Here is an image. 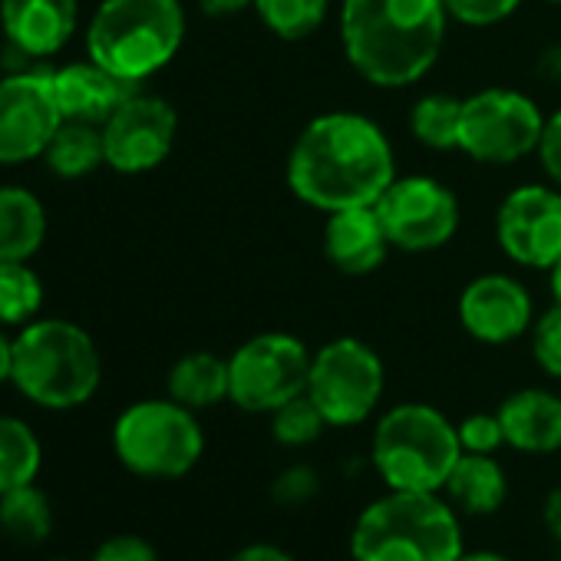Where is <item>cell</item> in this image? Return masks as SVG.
Listing matches in <instances>:
<instances>
[{"mask_svg": "<svg viewBox=\"0 0 561 561\" xmlns=\"http://www.w3.org/2000/svg\"><path fill=\"white\" fill-rule=\"evenodd\" d=\"M393 179L397 159L387 133L351 110L311 119L288 152V188L328 215L377 205Z\"/></svg>", "mask_w": 561, "mask_h": 561, "instance_id": "obj_1", "label": "cell"}, {"mask_svg": "<svg viewBox=\"0 0 561 561\" xmlns=\"http://www.w3.org/2000/svg\"><path fill=\"white\" fill-rule=\"evenodd\" d=\"M446 24V0H344V57L370 87L403 90L436 67Z\"/></svg>", "mask_w": 561, "mask_h": 561, "instance_id": "obj_2", "label": "cell"}, {"mask_svg": "<svg viewBox=\"0 0 561 561\" xmlns=\"http://www.w3.org/2000/svg\"><path fill=\"white\" fill-rule=\"evenodd\" d=\"M462 525L439 492H397L374 499L354 522V561H459Z\"/></svg>", "mask_w": 561, "mask_h": 561, "instance_id": "obj_3", "label": "cell"}, {"mask_svg": "<svg viewBox=\"0 0 561 561\" xmlns=\"http://www.w3.org/2000/svg\"><path fill=\"white\" fill-rule=\"evenodd\" d=\"M185 41L179 0H103L87 31L90 60L126 83L159 73Z\"/></svg>", "mask_w": 561, "mask_h": 561, "instance_id": "obj_4", "label": "cell"}, {"mask_svg": "<svg viewBox=\"0 0 561 561\" xmlns=\"http://www.w3.org/2000/svg\"><path fill=\"white\" fill-rule=\"evenodd\" d=\"M18 390L47 410L83 407L103 380V360L93 337L70 321H37L14 341Z\"/></svg>", "mask_w": 561, "mask_h": 561, "instance_id": "obj_5", "label": "cell"}, {"mask_svg": "<svg viewBox=\"0 0 561 561\" xmlns=\"http://www.w3.org/2000/svg\"><path fill=\"white\" fill-rule=\"evenodd\" d=\"M459 456V430L430 403H400L374 426L370 459L387 489L443 492Z\"/></svg>", "mask_w": 561, "mask_h": 561, "instance_id": "obj_6", "label": "cell"}, {"mask_svg": "<svg viewBox=\"0 0 561 561\" xmlns=\"http://www.w3.org/2000/svg\"><path fill=\"white\" fill-rule=\"evenodd\" d=\"M116 459L142 479H182L188 476L202 453L205 433L195 410L169 400H142L119 413L113 426Z\"/></svg>", "mask_w": 561, "mask_h": 561, "instance_id": "obj_7", "label": "cell"}, {"mask_svg": "<svg viewBox=\"0 0 561 561\" xmlns=\"http://www.w3.org/2000/svg\"><path fill=\"white\" fill-rule=\"evenodd\" d=\"M383 387L387 374L380 354L357 337H337L311 354L308 397L324 413L328 426L347 430L370 420Z\"/></svg>", "mask_w": 561, "mask_h": 561, "instance_id": "obj_8", "label": "cell"}, {"mask_svg": "<svg viewBox=\"0 0 561 561\" xmlns=\"http://www.w3.org/2000/svg\"><path fill=\"white\" fill-rule=\"evenodd\" d=\"M311 351L295 334H254L228 357V400L244 413H274L308 393Z\"/></svg>", "mask_w": 561, "mask_h": 561, "instance_id": "obj_9", "label": "cell"}, {"mask_svg": "<svg viewBox=\"0 0 561 561\" xmlns=\"http://www.w3.org/2000/svg\"><path fill=\"white\" fill-rule=\"evenodd\" d=\"M545 116L522 90L489 87L462 100L459 149L485 165H512L538 152Z\"/></svg>", "mask_w": 561, "mask_h": 561, "instance_id": "obj_10", "label": "cell"}, {"mask_svg": "<svg viewBox=\"0 0 561 561\" xmlns=\"http://www.w3.org/2000/svg\"><path fill=\"white\" fill-rule=\"evenodd\" d=\"M374 208L390 244L410 254L443 248L459 228V198L433 175H397Z\"/></svg>", "mask_w": 561, "mask_h": 561, "instance_id": "obj_11", "label": "cell"}, {"mask_svg": "<svg viewBox=\"0 0 561 561\" xmlns=\"http://www.w3.org/2000/svg\"><path fill=\"white\" fill-rule=\"evenodd\" d=\"M495 241L515 264L551 271L561 261V192L558 185H518L495 211Z\"/></svg>", "mask_w": 561, "mask_h": 561, "instance_id": "obj_12", "label": "cell"}, {"mask_svg": "<svg viewBox=\"0 0 561 561\" xmlns=\"http://www.w3.org/2000/svg\"><path fill=\"white\" fill-rule=\"evenodd\" d=\"M64 116L50 73H18L0 80V162L18 165L47 152Z\"/></svg>", "mask_w": 561, "mask_h": 561, "instance_id": "obj_13", "label": "cell"}, {"mask_svg": "<svg viewBox=\"0 0 561 561\" xmlns=\"http://www.w3.org/2000/svg\"><path fill=\"white\" fill-rule=\"evenodd\" d=\"M175 129H179V116L162 96L133 93L103 123L106 165L126 175H139L162 165L165 156L172 152Z\"/></svg>", "mask_w": 561, "mask_h": 561, "instance_id": "obj_14", "label": "cell"}, {"mask_svg": "<svg viewBox=\"0 0 561 561\" xmlns=\"http://www.w3.org/2000/svg\"><path fill=\"white\" fill-rule=\"evenodd\" d=\"M459 324L479 344H512L531 331V295L508 274H479L459 295Z\"/></svg>", "mask_w": 561, "mask_h": 561, "instance_id": "obj_15", "label": "cell"}, {"mask_svg": "<svg viewBox=\"0 0 561 561\" xmlns=\"http://www.w3.org/2000/svg\"><path fill=\"white\" fill-rule=\"evenodd\" d=\"M390 248L393 244L374 205L341 208L324 221V254L347 277L374 274L387 261Z\"/></svg>", "mask_w": 561, "mask_h": 561, "instance_id": "obj_16", "label": "cell"}, {"mask_svg": "<svg viewBox=\"0 0 561 561\" xmlns=\"http://www.w3.org/2000/svg\"><path fill=\"white\" fill-rule=\"evenodd\" d=\"M50 80H54V96H57L60 116L73 119V123H93V126H103L136 93V83L119 80L96 60L70 64L57 73H50Z\"/></svg>", "mask_w": 561, "mask_h": 561, "instance_id": "obj_17", "label": "cell"}, {"mask_svg": "<svg viewBox=\"0 0 561 561\" xmlns=\"http://www.w3.org/2000/svg\"><path fill=\"white\" fill-rule=\"evenodd\" d=\"M0 21L18 50L50 57L77 31V0H0Z\"/></svg>", "mask_w": 561, "mask_h": 561, "instance_id": "obj_18", "label": "cell"}, {"mask_svg": "<svg viewBox=\"0 0 561 561\" xmlns=\"http://www.w3.org/2000/svg\"><path fill=\"white\" fill-rule=\"evenodd\" d=\"M505 446L528 453V456H548L561 449V397L541 387L515 390L499 407Z\"/></svg>", "mask_w": 561, "mask_h": 561, "instance_id": "obj_19", "label": "cell"}, {"mask_svg": "<svg viewBox=\"0 0 561 561\" xmlns=\"http://www.w3.org/2000/svg\"><path fill=\"white\" fill-rule=\"evenodd\" d=\"M443 495L466 515H495L505 505L508 479L495 456L462 453L443 485Z\"/></svg>", "mask_w": 561, "mask_h": 561, "instance_id": "obj_20", "label": "cell"}, {"mask_svg": "<svg viewBox=\"0 0 561 561\" xmlns=\"http://www.w3.org/2000/svg\"><path fill=\"white\" fill-rule=\"evenodd\" d=\"M47 234V215L27 188H0V261H27Z\"/></svg>", "mask_w": 561, "mask_h": 561, "instance_id": "obj_21", "label": "cell"}, {"mask_svg": "<svg viewBox=\"0 0 561 561\" xmlns=\"http://www.w3.org/2000/svg\"><path fill=\"white\" fill-rule=\"evenodd\" d=\"M169 397L188 410H208L228 400V360L208 351L185 354L169 370Z\"/></svg>", "mask_w": 561, "mask_h": 561, "instance_id": "obj_22", "label": "cell"}, {"mask_svg": "<svg viewBox=\"0 0 561 561\" xmlns=\"http://www.w3.org/2000/svg\"><path fill=\"white\" fill-rule=\"evenodd\" d=\"M47 165L64 175V179H80L93 172L100 162H106V146H103V126L93 123H73L64 119L60 129L54 133L47 146Z\"/></svg>", "mask_w": 561, "mask_h": 561, "instance_id": "obj_23", "label": "cell"}, {"mask_svg": "<svg viewBox=\"0 0 561 561\" xmlns=\"http://www.w3.org/2000/svg\"><path fill=\"white\" fill-rule=\"evenodd\" d=\"M0 531L21 545H37L54 531V505L44 489L21 485L0 495Z\"/></svg>", "mask_w": 561, "mask_h": 561, "instance_id": "obj_24", "label": "cell"}, {"mask_svg": "<svg viewBox=\"0 0 561 561\" xmlns=\"http://www.w3.org/2000/svg\"><path fill=\"white\" fill-rule=\"evenodd\" d=\"M44 449L34 430L18 416H0V495L31 485L41 472Z\"/></svg>", "mask_w": 561, "mask_h": 561, "instance_id": "obj_25", "label": "cell"}, {"mask_svg": "<svg viewBox=\"0 0 561 561\" xmlns=\"http://www.w3.org/2000/svg\"><path fill=\"white\" fill-rule=\"evenodd\" d=\"M459 119H462V100L446 93H430L416 100L410 113V133L420 146L433 152L459 149Z\"/></svg>", "mask_w": 561, "mask_h": 561, "instance_id": "obj_26", "label": "cell"}, {"mask_svg": "<svg viewBox=\"0 0 561 561\" xmlns=\"http://www.w3.org/2000/svg\"><path fill=\"white\" fill-rule=\"evenodd\" d=\"M331 0H254L257 21L280 41H308L328 21Z\"/></svg>", "mask_w": 561, "mask_h": 561, "instance_id": "obj_27", "label": "cell"}, {"mask_svg": "<svg viewBox=\"0 0 561 561\" xmlns=\"http://www.w3.org/2000/svg\"><path fill=\"white\" fill-rule=\"evenodd\" d=\"M44 285L24 261H0V324H24L41 311Z\"/></svg>", "mask_w": 561, "mask_h": 561, "instance_id": "obj_28", "label": "cell"}, {"mask_svg": "<svg viewBox=\"0 0 561 561\" xmlns=\"http://www.w3.org/2000/svg\"><path fill=\"white\" fill-rule=\"evenodd\" d=\"M324 430H328V420L308 393L288 400L285 407H277L271 413V436L288 449H305L318 443Z\"/></svg>", "mask_w": 561, "mask_h": 561, "instance_id": "obj_29", "label": "cell"}, {"mask_svg": "<svg viewBox=\"0 0 561 561\" xmlns=\"http://www.w3.org/2000/svg\"><path fill=\"white\" fill-rule=\"evenodd\" d=\"M531 357L548 377L561 380V305L558 301L531 324Z\"/></svg>", "mask_w": 561, "mask_h": 561, "instance_id": "obj_30", "label": "cell"}, {"mask_svg": "<svg viewBox=\"0 0 561 561\" xmlns=\"http://www.w3.org/2000/svg\"><path fill=\"white\" fill-rule=\"evenodd\" d=\"M321 492V476L308 462H295L271 482V499L285 508H298Z\"/></svg>", "mask_w": 561, "mask_h": 561, "instance_id": "obj_31", "label": "cell"}, {"mask_svg": "<svg viewBox=\"0 0 561 561\" xmlns=\"http://www.w3.org/2000/svg\"><path fill=\"white\" fill-rule=\"evenodd\" d=\"M522 8V0H446V11L466 27H495Z\"/></svg>", "mask_w": 561, "mask_h": 561, "instance_id": "obj_32", "label": "cell"}, {"mask_svg": "<svg viewBox=\"0 0 561 561\" xmlns=\"http://www.w3.org/2000/svg\"><path fill=\"white\" fill-rule=\"evenodd\" d=\"M456 430H459L462 453H485V456H492L499 446H505V433H502L499 413H472Z\"/></svg>", "mask_w": 561, "mask_h": 561, "instance_id": "obj_33", "label": "cell"}, {"mask_svg": "<svg viewBox=\"0 0 561 561\" xmlns=\"http://www.w3.org/2000/svg\"><path fill=\"white\" fill-rule=\"evenodd\" d=\"M93 561H159V554L139 535H113L96 548Z\"/></svg>", "mask_w": 561, "mask_h": 561, "instance_id": "obj_34", "label": "cell"}, {"mask_svg": "<svg viewBox=\"0 0 561 561\" xmlns=\"http://www.w3.org/2000/svg\"><path fill=\"white\" fill-rule=\"evenodd\" d=\"M538 159H541L545 175L561 188V110L545 119V133H541V142H538Z\"/></svg>", "mask_w": 561, "mask_h": 561, "instance_id": "obj_35", "label": "cell"}, {"mask_svg": "<svg viewBox=\"0 0 561 561\" xmlns=\"http://www.w3.org/2000/svg\"><path fill=\"white\" fill-rule=\"evenodd\" d=\"M228 561H298L291 551H285L280 545H271V541H254V545H244L238 548Z\"/></svg>", "mask_w": 561, "mask_h": 561, "instance_id": "obj_36", "label": "cell"}, {"mask_svg": "<svg viewBox=\"0 0 561 561\" xmlns=\"http://www.w3.org/2000/svg\"><path fill=\"white\" fill-rule=\"evenodd\" d=\"M541 518H545L548 535L561 541V485H554V489L548 492V499H545V505H541Z\"/></svg>", "mask_w": 561, "mask_h": 561, "instance_id": "obj_37", "label": "cell"}, {"mask_svg": "<svg viewBox=\"0 0 561 561\" xmlns=\"http://www.w3.org/2000/svg\"><path fill=\"white\" fill-rule=\"evenodd\" d=\"M198 8L208 18H231V14H241V11L254 8V0H198Z\"/></svg>", "mask_w": 561, "mask_h": 561, "instance_id": "obj_38", "label": "cell"}, {"mask_svg": "<svg viewBox=\"0 0 561 561\" xmlns=\"http://www.w3.org/2000/svg\"><path fill=\"white\" fill-rule=\"evenodd\" d=\"M538 70H541L548 80H561V47H551V50H545V57H541Z\"/></svg>", "mask_w": 561, "mask_h": 561, "instance_id": "obj_39", "label": "cell"}, {"mask_svg": "<svg viewBox=\"0 0 561 561\" xmlns=\"http://www.w3.org/2000/svg\"><path fill=\"white\" fill-rule=\"evenodd\" d=\"M11 374H14V344L0 334V383L11 380Z\"/></svg>", "mask_w": 561, "mask_h": 561, "instance_id": "obj_40", "label": "cell"}, {"mask_svg": "<svg viewBox=\"0 0 561 561\" xmlns=\"http://www.w3.org/2000/svg\"><path fill=\"white\" fill-rule=\"evenodd\" d=\"M459 561H512V558L499 554V551H462Z\"/></svg>", "mask_w": 561, "mask_h": 561, "instance_id": "obj_41", "label": "cell"}, {"mask_svg": "<svg viewBox=\"0 0 561 561\" xmlns=\"http://www.w3.org/2000/svg\"><path fill=\"white\" fill-rule=\"evenodd\" d=\"M551 295H554V301L561 305V261L551 267Z\"/></svg>", "mask_w": 561, "mask_h": 561, "instance_id": "obj_42", "label": "cell"}, {"mask_svg": "<svg viewBox=\"0 0 561 561\" xmlns=\"http://www.w3.org/2000/svg\"><path fill=\"white\" fill-rule=\"evenodd\" d=\"M545 4H554V8H561V0H545Z\"/></svg>", "mask_w": 561, "mask_h": 561, "instance_id": "obj_43", "label": "cell"}, {"mask_svg": "<svg viewBox=\"0 0 561 561\" xmlns=\"http://www.w3.org/2000/svg\"><path fill=\"white\" fill-rule=\"evenodd\" d=\"M47 561H70V558H47Z\"/></svg>", "mask_w": 561, "mask_h": 561, "instance_id": "obj_44", "label": "cell"}]
</instances>
